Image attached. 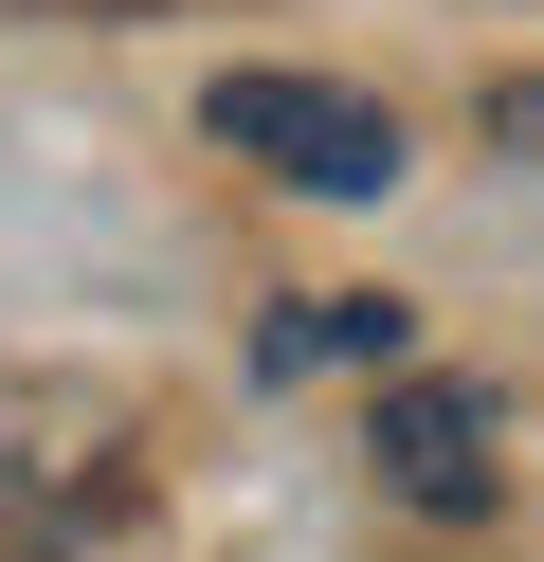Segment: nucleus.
<instances>
[{"label":"nucleus","instance_id":"1","mask_svg":"<svg viewBox=\"0 0 544 562\" xmlns=\"http://www.w3.org/2000/svg\"><path fill=\"white\" fill-rule=\"evenodd\" d=\"M218 146H254L309 200H381L399 182V127L363 110V91H326V74H218Z\"/></svg>","mask_w":544,"mask_h":562},{"label":"nucleus","instance_id":"2","mask_svg":"<svg viewBox=\"0 0 544 562\" xmlns=\"http://www.w3.org/2000/svg\"><path fill=\"white\" fill-rule=\"evenodd\" d=\"M381 490L399 508H490V400H471V381H399L381 400Z\"/></svg>","mask_w":544,"mask_h":562},{"label":"nucleus","instance_id":"3","mask_svg":"<svg viewBox=\"0 0 544 562\" xmlns=\"http://www.w3.org/2000/svg\"><path fill=\"white\" fill-rule=\"evenodd\" d=\"M381 345H399V308H381V291H309V308H273V327H254V363L309 381V363H381Z\"/></svg>","mask_w":544,"mask_h":562},{"label":"nucleus","instance_id":"4","mask_svg":"<svg viewBox=\"0 0 544 562\" xmlns=\"http://www.w3.org/2000/svg\"><path fill=\"white\" fill-rule=\"evenodd\" d=\"M490 146H544V74H526V91H490Z\"/></svg>","mask_w":544,"mask_h":562}]
</instances>
